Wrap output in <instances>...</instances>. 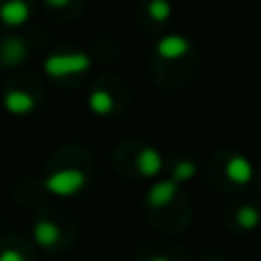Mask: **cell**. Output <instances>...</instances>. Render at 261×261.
<instances>
[{
  "instance_id": "cell-6",
  "label": "cell",
  "mask_w": 261,
  "mask_h": 261,
  "mask_svg": "<svg viewBox=\"0 0 261 261\" xmlns=\"http://www.w3.org/2000/svg\"><path fill=\"white\" fill-rule=\"evenodd\" d=\"M135 165H138V172L142 176H147V179H151V176L161 174L163 170V156L158 149L153 147H144L142 151L138 153V158H135Z\"/></svg>"
},
{
  "instance_id": "cell-3",
  "label": "cell",
  "mask_w": 261,
  "mask_h": 261,
  "mask_svg": "<svg viewBox=\"0 0 261 261\" xmlns=\"http://www.w3.org/2000/svg\"><path fill=\"white\" fill-rule=\"evenodd\" d=\"M190 41L184 35H165L163 39H158L156 44V53L163 60H181L190 53Z\"/></svg>"
},
{
  "instance_id": "cell-13",
  "label": "cell",
  "mask_w": 261,
  "mask_h": 261,
  "mask_svg": "<svg viewBox=\"0 0 261 261\" xmlns=\"http://www.w3.org/2000/svg\"><path fill=\"white\" fill-rule=\"evenodd\" d=\"M35 236L37 241H39L41 245H46V248H50V245H55V241H58V227L53 225V222H39L35 229Z\"/></svg>"
},
{
  "instance_id": "cell-8",
  "label": "cell",
  "mask_w": 261,
  "mask_h": 261,
  "mask_svg": "<svg viewBox=\"0 0 261 261\" xmlns=\"http://www.w3.org/2000/svg\"><path fill=\"white\" fill-rule=\"evenodd\" d=\"M176 186H179V184H176L174 179H170V181H158V184H153L151 190H149L147 202L151 204V206H156V208L167 206V204L174 199V195H176Z\"/></svg>"
},
{
  "instance_id": "cell-15",
  "label": "cell",
  "mask_w": 261,
  "mask_h": 261,
  "mask_svg": "<svg viewBox=\"0 0 261 261\" xmlns=\"http://www.w3.org/2000/svg\"><path fill=\"white\" fill-rule=\"evenodd\" d=\"M0 261H23V257L18 252H14V250H7V252L0 254Z\"/></svg>"
},
{
  "instance_id": "cell-16",
  "label": "cell",
  "mask_w": 261,
  "mask_h": 261,
  "mask_svg": "<svg viewBox=\"0 0 261 261\" xmlns=\"http://www.w3.org/2000/svg\"><path fill=\"white\" fill-rule=\"evenodd\" d=\"M46 3H48L50 7H67L71 0H46Z\"/></svg>"
},
{
  "instance_id": "cell-5",
  "label": "cell",
  "mask_w": 261,
  "mask_h": 261,
  "mask_svg": "<svg viewBox=\"0 0 261 261\" xmlns=\"http://www.w3.org/2000/svg\"><path fill=\"white\" fill-rule=\"evenodd\" d=\"M225 174H227V179H229L231 184L245 186V184H250V181H252L254 167H252V163H250V158L239 156V153H236V156H231L229 161H227Z\"/></svg>"
},
{
  "instance_id": "cell-10",
  "label": "cell",
  "mask_w": 261,
  "mask_h": 261,
  "mask_svg": "<svg viewBox=\"0 0 261 261\" xmlns=\"http://www.w3.org/2000/svg\"><path fill=\"white\" fill-rule=\"evenodd\" d=\"M0 58H3V62H7V64L23 62V60L28 58V48H25V44H23V39L5 41L3 50H0Z\"/></svg>"
},
{
  "instance_id": "cell-2",
  "label": "cell",
  "mask_w": 261,
  "mask_h": 261,
  "mask_svg": "<svg viewBox=\"0 0 261 261\" xmlns=\"http://www.w3.org/2000/svg\"><path fill=\"white\" fill-rule=\"evenodd\" d=\"M83 186H85V174L81 170H60L46 179V188L53 195H60V197L76 195Z\"/></svg>"
},
{
  "instance_id": "cell-12",
  "label": "cell",
  "mask_w": 261,
  "mask_h": 261,
  "mask_svg": "<svg viewBox=\"0 0 261 261\" xmlns=\"http://www.w3.org/2000/svg\"><path fill=\"white\" fill-rule=\"evenodd\" d=\"M236 222H239V227H243V229L252 231V229H257V227H259L261 213H259L254 206H241L239 213H236Z\"/></svg>"
},
{
  "instance_id": "cell-17",
  "label": "cell",
  "mask_w": 261,
  "mask_h": 261,
  "mask_svg": "<svg viewBox=\"0 0 261 261\" xmlns=\"http://www.w3.org/2000/svg\"><path fill=\"white\" fill-rule=\"evenodd\" d=\"M151 261H170V259H165V257H153Z\"/></svg>"
},
{
  "instance_id": "cell-7",
  "label": "cell",
  "mask_w": 261,
  "mask_h": 261,
  "mask_svg": "<svg viewBox=\"0 0 261 261\" xmlns=\"http://www.w3.org/2000/svg\"><path fill=\"white\" fill-rule=\"evenodd\" d=\"M35 106H37L35 96L23 90H9L7 94H5V108L12 115H28L35 110Z\"/></svg>"
},
{
  "instance_id": "cell-14",
  "label": "cell",
  "mask_w": 261,
  "mask_h": 261,
  "mask_svg": "<svg viewBox=\"0 0 261 261\" xmlns=\"http://www.w3.org/2000/svg\"><path fill=\"white\" fill-rule=\"evenodd\" d=\"M197 174V165L193 161H179L174 165V181L181 184V181H190L193 176Z\"/></svg>"
},
{
  "instance_id": "cell-9",
  "label": "cell",
  "mask_w": 261,
  "mask_h": 261,
  "mask_svg": "<svg viewBox=\"0 0 261 261\" xmlns=\"http://www.w3.org/2000/svg\"><path fill=\"white\" fill-rule=\"evenodd\" d=\"M87 106H90V110L94 115H110L115 108V99L110 92L106 90H94L90 94V99H87Z\"/></svg>"
},
{
  "instance_id": "cell-4",
  "label": "cell",
  "mask_w": 261,
  "mask_h": 261,
  "mask_svg": "<svg viewBox=\"0 0 261 261\" xmlns=\"http://www.w3.org/2000/svg\"><path fill=\"white\" fill-rule=\"evenodd\" d=\"M30 18V3L28 0H7L0 5V21L9 28H18Z\"/></svg>"
},
{
  "instance_id": "cell-1",
  "label": "cell",
  "mask_w": 261,
  "mask_h": 261,
  "mask_svg": "<svg viewBox=\"0 0 261 261\" xmlns=\"http://www.w3.org/2000/svg\"><path fill=\"white\" fill-rule=\"evenodd\" d=\"M92 67V60L87 53H58L48 55L44 60V71L50 78H69L85 73Z\"/></svg>"
},
{
  "instance_id": "cell-11",
  "label": "cell",
  "mask_w": 261,
  "mask_h": 261,
  "mask_svg": "<svg viewBox=\"0 0 261 261\" xmlns=\"http://www.w3.org/2000/svg\"><path fill=\"white\" fill-rule=\"evenodd\" d=\"M147 14L151 16V21L165 23L172 16V3L170 0H149L147 3Z\"/></svg>"
}]
</instances>
